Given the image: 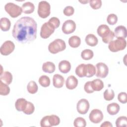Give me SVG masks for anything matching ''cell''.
I'll list each match as a JSON object with an SVG mask.
<instances>
[{
  "instance_id": "cell-7",
  "label": "cell",
  "mask_w": 127,
  "mask_h": 127,
  "mask_svg": "<svg viewBox=\"0 0 127 127\" xmlns=\"http://www.w3.org/2000/svg\"><path fill=\"white\" fill-rule=\"evenodd\" d=\"M15 49L14 43L11 41H5L0 47V53L4 56H7L11 54Z\"/></svg>"
},
{
  "instance_id": "cell-39",
  "label": "cell",
  "mask_w": 127,
  "mask_h": 127,
  "mask_svg": "<svg viewBox=\"0 0 127 127\" xmlns=\"http://www.w3.org/2000/svg\"><path fill=\"white\" fill-rule=\"evenodd\" d=\"M63 12L65 15L67 16H69L72 15L74 13V9L71 6H67L65 7V8L64 9Z\"/></svg>"
},
{
  "instance_id": "cell-37",
  "label": "cell",
  "mask_w": 127,
  "mask_h": 127,
  "mask_svg": "<svg viewBox=\"0 0 127 127\" xmlns=\"http://www.w3.org/2000/svg\"><path fill=\"white\" fill-rule=\"evenodd\" d=\"M107 21L110 25H115L118 21V17L117 15L114 13L109 14L107 18Z\"/></svg>"
},
{
  "instance_id": "cell-17",
  "label": "cell",
  "mask_w": 127,
  "mask_h": 127,
  "mask_svg": "<svg viewBox=\"0 0 127 127\" xmlns=\"http://www.w3.org/2000/svg\"><path fill=\"white\" fill-rule=\"evenodd\" d=\"M111 31L109 26L106 24H102L97 28V33L102 38H104L108 35Z\"/></svg>"
},
{
  "instance_id": "cell-24",
  "label": "cell",
  "mask_w": 127,
  "mask_h": 127,
  "mask_svg": "<svg viewBox=\"0 0 127 127\" xmlns=\"http://www.w3.org/2000/svg\"><path fill=\"white\" fill-rule=\"evenodd\" d=\"M75 73L79 77H85L86 75V64H84L78 65L75 69Z\"/></svg>"
},
{
  "instance_id": "cell-3",
  "label": "cell",
  "mask_w": 127,
  "mask_h": 127,
  "mask_svg": "<svg viewBox=\"0 0 127 127\" xmlns=\"http://www.w3.org/2000/svg\"><path fill=\"white\" fill-rule=\"evenodd\" d=\"M127 46V41L124 38H117L109 43V49L112 52H117L124 50Z\"/></svg>"
},
{
  "instance_id": "cell-25",
  "label": "cell",
  "mask_w": 127,
  "mask_h": 127,
  "mask_svg": "<svg viewBox=\"0 0 127 127\" xmlns=\"http://www.w3.org/2000/svg\"><path fill=\"white\" fill-rule=\"evenodd\" d=\"M80 43L81 39L77 36H72L68 39V44L71 48H77L80 46Z\"/></svg>"
},
{
  "instance_id": "cell-30",
  "label": "cell",
  "mask_w": 127,
  "mask_h": 127,
  "mask_svg": "<svg viewBox=\"0 0 127 127\" xmlns=\"http://www.w3.org/2000/svg\"><path fill=\"white\" fill-rule=\"evenodd\" d=\"M38 81L39 84L44 87H47L50 84V78L46 75H43L40 76Z\"/></svg>"
},
{
  "instance_id": "cell-16",
  "label": "cell",
  "mask_w": 127,
  "mask_h": 127,
  "mask_svg": "<svg viewBox=\"0 0 127 127\" xmlns=\"http://www.w3.org/2000/svg\"><path fill=\"white\" fill-rule=\"evenodd\" d=\"M0 81H2L3 83L9 85L12 81V75L9 71H4L1 74H0Z\"/></svg>"
},
{
  "instance_id": "cell-34",
  "label": "cell",
  "mask_w": 127,
  "mask_h": 127,
  "mask_svg": "<svg viewBox=\"0 0 127 127\" xmlns=\"http://www.w3.org/2000/svg\"><path fill=\"white\" fill-rule=\"evenodd\" d=\"M116 125L117 127L127 126V118L126 116H121L117 118L116 121Z\"/></svg>"
},
{
  "instance_id": "cell-23",
  "label": "cell",
  "mask_w": 127,
  "mask_h": 127,
  "mask_svg": "<svg viewBox=\"0 0 127 127\" xmlns=\"http://www.w3.org/2000/svg\"><path fill=\"white\" fill-rule=\"evenodd\" d=\"M27 101L24 98H19L17 99L15 103V107L18 111H23L26 107Z\"/></svg>"
},
{
  "instance_id": "cell-6",
  "label": "cell",
  "mask_w": 127,
  "mask_h": 127,
  "mask_svg": "<svg viewBox=\"0 0 127 127\" xmlns=\"http://www.w3.org/2000/svg\"><path fill=\"white\" fill-rule=\"evenodd\" d=\"M55 30V27L48 21L45 22L41 26L40 36L43 39H47L54 32Z\"/></svg>"
},
{
  "instance_id": "cell-38",
  "label": "cell",
  "mask_w": 127,
  "mask_h": 127,
  "mask_svg": "<svg viewBox=\"0 0 127 127\" xmlns=\"http://www.w3.org/2000/svg\"><path fill=\"white\" fill-rule=\"evenodd\" d=\"M89 2L90 6L94 9H99L102 5V1L101 0H90Z\"/></svg>"
},
{
  "instance_id": "cell-33",
  "label": "cell",
  "mask_w": 127,
  "mask_h": 127,
  "mask_svg": "<svg viewBox=\"0 0 127 127\" xmlns=\"http://www.w3.org/2000/svg\"><path fill=\"white\" fill-rule=\"evenodd\" d=\"M103 95L105 100L111 101L114 99L115 97V93L113 90L107 89L105 90Z\"/></svg>"
},
{
  "instance_id": "cell-19",
  "label": "cell",
  "mask_w": 127,
  "mask_h": 127,
  "mask_svg": "<svg viewBox=\"0 0 127 127\" xmlns=\"http://www.w3.org/2000/svg\"><path fill=\"white\" fill-rule=\"evenodd\" d=\"M21 8L23 12L26 14H30L34 11L35 6L32 2L27 1L23 3Z\"/></svg>"
},
{
  "instance_id": "cell-4",
  "label": "cell",
  "mask_w": 127,
  "mask_h": 127,
  "mask_svg": "<svg viewBox=\"0 0 127 127\" xmlns=\"http://www.w3.org/2000/svg\"><path fill=\"white\" fill-rule=\"evenodd\" d=\"M4 9L6 12L13 18H15L21 15L22 9L19 5L12 3L8 2L4 6Z\"/></svg>"
},
{
  "instance_id": "cell-13",
  "label": "cell",
  "mask_w": 127,
  "mask_h": 127,
  "mask_svg": "<svg viewBox=\"0 0 127 127\" xmlns=\"http://www.w3.org/2000/svg\"><path fill=\"white\" fill-rule=\"evenodd\" d=\"M78 84L77 79L73 75L68 76L65 81L66 87L70 90L75 89Z\"/></svg>"
},
{
  "instance_id": "cell-22",
  "label": "cell",
  "mask_w": 127,
  "mask_h": 127,
  "mask_svg": "<svg viewBox=\"0 0 127 127\" xmlns=\"http://www.w3.org/2000/svg\"><path fill=\"white\" fill-rule=\"evenodd\" d=\"M11 26V22L9 19L6 17H2L0 20V27L3 31H8Z\"/></svg>"
},
{
  "instance_id": "cell-20",
  "label": "cell",
  "mask_w": 127,
  "mask_h": 127,
  "mask_svg": "<svg viewBox=\"0 0 127 127\" xmlns=\"http://www.w3.org/2000/svg\"><path fill=\"white\" fill-rule=\"evenodd\" d=\"M85 41L88 45L92 47L95 46L98 43V40L97 38L92 34H88L85 37Z\"/></svg>"
},
{
  "instance_id": "cell-18",
  "label": "cell",
  "mask_w": 127,
  "mask_h": 127,
  "mask_svg": "<svg viewBox=\"0 0 127 127\" xmlns=\"http://www.w3.org/2000/svg\"><path fill=\"white\" fill-rule=\"evenodd\" d=\"M120 107L117 103H112L109 104L107 107L108 113L111 115H115L117 114L120 111Z\"/></svg>"
},
{
  "instance_id": "cell-28",
  "label": "cell",
  "mask_w": 127,
  "mask_h": 127,
  "mask_svg": "<svg viewBox=\"0 0 127 127\" xmlns=\"http://www.w3.org/2000/svg\"><path fill=\"white\" fill-rule=\"evenodd\" d=\"M93 52L90 49H85L82 51L81 54V58L84 60H89L93 57Z\"/></svg>"
},
{
  "instance_id": "cell-40",
  "label": "cell",
  "mask_w": 127,
  "mask_h": 127,
  "mask_svg": "<svg viewBox=\"0 0 127 127\" xmlns=\"http://www.w3.org/2000/svg\"><path fill=\"white\" fill-rule=\"evenodd\" d=\"M48 22L51 24H52L55 27V29L58 28L59 26L60 25V20H59V19L58 18H57L56 17H53L51 18L49 20Z\"/></svg>"
},
{
  "instance_id": "cell-10",
  "label": "cell",
  "mask_w": 127,
  "mask_h": 127,
  "mask_svg": "<svg viewBox=\"0 0 127 127\" xmlns=\"http://www.w3.org/2000/svg\"><path fill=\"white\" fill-rule=\"evenodd\" d=\"M89 103L86 99H81L77 103L76 108L77 112L82 115L86 114L89 110Z\"/></svg>"
},
{
  "instance_id": "cell-45",
  "label": "cell",
  "mask_w": 127,
  "mask_h": 127,
  "mask_svg": "<svg viewBox=\"0 0 127 127\" xmlns=\"http://www.w3.org/2000/svg\"><path fill=\"white\" fill-rule=\"evenodd\" d=\"M101 127H113V125L111 124V123L110 122H108V121H105L101 125Z\"/></svg>"
},
{
  "instance_id": "cell-8",
  "label": "cell",
  "mask_w": 127,
  "mask_h": 127,
  "mask_svg": "<svg viewBox=\"0 0 127 127\" xmlns=\"http://www.w3.org/2000/svg\"><path fill=\"white\" fill-rule=\"evenodd\" d=\"M89 118L92 123L98 124L100 123L103 119V114L101 110L95 109L92 110L90 113Z\"/></svg>"
},
{
  "instance_id": "cell-29",
  "label": "cell",
  "mask_w": 127,
  "mask_h": 127,
  "mask_svg": "<svg viewBox=\"0 0 127 127\" xmlns=\"http://www.w3.org/2000/svg\"><path fill=\"white\" fill-rule=\"evenodd\" d=\"M86 75L87 77H91L94 75L96 73V68L95 66L92 64H86Z\"/></svg>"
},
{
  "instance_id": "cell-21",
  "label": "cell",
  "mask_w": 127,
  "mask_h": 127,
  "mask_svg": "<svg viewBox=\"0 0 127 127\" xmlns=\"http://www.w3.org/2000/svg\"><path fill=\"white\" fill-rule=\"evenodd\" d=\"M55 65L51 62H47L44 63L42 65V70L45 72L51 73L55 70Z\"/></svg>"
},
{
  "instance_id": "cell-31",
  "label": "cell",
  "mask_w": 127,
  "mask_h": 127,
  "mask_svg": "<svg viewBox=\"0 0 127 127\" xmlns=\"http://www.w3.org/2000/svg\"><path fill=\"white\" fill-rule=\"evenodd\" d=\"M48 120L51 127L58 126L60 123V119L59 117L55 115L48 116Z\"/></svg>"
},
{
  "instance_id": "cell-36",
  "label": "cell",
  "mask_w": 127,
  "mask_h": 127,
  "mask_svg": "<svg viewBox=\"0 0 127 127\" xmlns=\"http://www.w3.org/2000/svg\"><path fill=\"white\" fill-rule=\"evenodd\" d=\"M35 110V107L33 103L27 101L26 107L25 108L23 112L26 115H31L32 114Z\"/></svg>"
},
{
  "instance_id": "cell-35",
  "label": "cell",
  "mask_w": 127,
  "mask_h": 127,
  "mask_svg": "<svg viewBox=\"0 0 127 127\" xmlns=\"http://www.w3.org/2000/svg\"><path fill=\"white\" fill-rule=\"evenodd\" d=\"M73 125L75 127H85L86 126V122L84 118L77 117L74 120Z\"/></svg>"
},
{
  "instance_id": "cell-5",
  "label": "cell",
  "mask_w": 127,
  "mask_h": 127,
  "mask_svg": "<svg viewBox=\"0 0 127 127\" xmlns=\"http://www.w3.org/2000/svg\"><path fill=\"white\" fill-rule=\"evenodd\" d=\"M51 6L50 3L45 0L39 2L38 7V14L42 18H46L50 14Z\"/></svg>"
},
{
  "instance_id": "cell-41",
  "label": "cell",
  "mask_w": 127,
  "mask_h": 127,
  "mask_svg": "<svg viewBox=\"0 0 127 127\" xmlns=\"http://www.w3.org/2000/svg\"><path fill=\"white\" fill-rule=\"evenodd\" d=\"M114 37V33L112 31H111L108 35H107L105 37L102 38V41L105 43L108 44L111 41H112Z\"/></svg>"
},
{
  "instance_id": "cell-11",
  "label": "cell",
  "mask_w": 127,
  "mask_h": 127,
  "mask_svg": "<svg viewBox=\"0 0 127 127\" xmlns=\"http://www.w3.org/2000/svg\"><path fill=\"white\" fill-rule=\"evenodd\" d=\"M62 29L63 32L65 34L72 33L76 29V24L72 20H67L63 23Z\"/></svg>"
},
{
  "instance_id": "cell-1",
  "label": "cell",
  "mask_w": 127,
  "mask_h": 127,
  "mask_svg": "<svg viewBox=\"0 0 127 127\" xmlns=\"http://www.w3.org/2000/svg\"><path fill=\"white\" fill-rule=\"evenodd\" d=\"M37 27V23L33 18L22 17L15 23L12 35L17 41L21 43L33 41L36 38Z\"/></svg>"
},
{
  "instance_id": "cell-2",
  "label": "cell",
  "mask_w": 127,
  "mask_h": 127,
  "mask_svg": "<svg viewBox=\"0 0 127 127\" xmlns=\"http://www.w3.org/2000/svg\"><path fill=\"white\" fill-rule=\"evenodd\" d=\"M66 48V44L62 39H57L50 43L48 46L49 51L53 54L64 51Z\"/></svg>"
},
{
  "instance_id": "cell-9",
  "label": "cell",
  "mask_w": 127,
  "mask_h": 127,
  "mask_svg": "<svg viewBox=\"0 0 127 127\" xmlns=\"http://www.w3.org/2000/svg\"><path fill=\"white\" fill-rule=\"evenodd\" d=\"M97 72L96 76L98 77L105 78L109 73V68L108 66L103 63H98L96 64Z\"/></svg>"
},
{
  "instance_id": "cell-14",
  "label": "cell",
  "mask_w": 127,
  "mask_h": 127,
  "mask_svg": "<svg viewBox=\"0 0 127 127\" xmlns=\"http://www.w3.org/2000/svg\"><path fill=\"white\" fill-rule=\"evenodd\" d=\"M53 85L55 87L60 88L64 85V77L59 74H55L53 78Z\"/></svg>"
},
{
  "instance_id": "cell-27",
  "label": "cell",
  "mask_w": 127,
  "mask_h": 127,
  "mask_svg": "<svg viewBox=\"0 0 127 127\" xmlns=\"http://www.w3.org/2000/svg\"><path fill=\"white\" fill-rule=\"evenodd\" d=\"M38 87L36 83L34 81H30L27 86V89L29 93L31 94H35L38 91Z\"/></svg>"
},
{
  "instance_id": "cell-26",
  "label": "cell",
  "mask_w": 127,
  "mask_h": 127,
  "mask_svg": "<svg viewBox=\"0 0 127 127\" xmlns=\"http://www.w3.org/2000/svg\"><path fill=\"white\" fill-rule=\"evenodd\" d=\"M92 86L94 91H99L101 90L104 87L103 82L99 79H95L91 81Z\"/></svg>"
},
{
  "instance_id": "cell-15",
  "label": "cell",
  "mask_w": 127,
  "mask_h": 127,
  "mask_svg": "<svg viewBox=\"0 0 127 127\" xmlns=\"http://www.w3.org/2000/svg\"><path fill=\"white\" fill-rule=\"evenodd\" d=\"M71 69L70 63L66 60H63L59 64V69L63 73L68 72Z\"/></svg>"
},
{
  "instance_id": "cell-32",
  "label": "cell",
  "mask_w": 127,
  "mask_h": 127,
  "mask_svg": "<svg viewBox=\"0 0 127 127\" xmlns=\"http://www.w3.org/2000/svg\"><path fill=\"white\" fill-rule=\"evenodd\" d=\"M10 92V88L8 85L0 81V94L1 95H7Z\"/></svg>"
},
{
  "instance_id": "cell-44",
  "label": "cell",
  "mask_w": 127,
  "mask_h": 127,
  "mask_svg": "<svg viewBox=\"0 0 127 127\" xmlns=\"http://www.w3.org/2000/svg\"><path fill=\"white\" fill-rule=\"evenodd\" d=\"M40 125L42 127H51L48 120V116L44 117L40 122Z\"/></svg>"
},
{
  "instance_id": "cell-42",
  "label": "cell",
  "mask_w": 127,
  "mask_h": 127,
  "mask_svg": "<svg viewBox=\"0 0 127 127\" xmlns=\"http://www.w3.org/2000/svg\"><path fill=\"white\" fill-rule=\"evenodd\" d=\"M118 99L121 103H126L127 102V94L124 92L120 93L118 95Z\"/></svg>"
},
{
  "instance_id": "cell-12",
  "label": "cell",
  "mask_w": 127,
  "mask_h": 127,
  "mask_svg": "<svg viewBox=\"0 0 127 127\" xmlns=\"http://www.w3.org/2000/svg\"><path fill=\"white\" fill-rule=\"evenodd\" d=\"M115 37L117 38L125 39L127 36V29L123 25H119L116 27L114 30Z\"/></svg>"
},
{
  "instance_id": "cell-43",
  "label": "cell",
  "mask_w": 127,
  "mask_h": 127,
  "mask_svg": "<svg viewBox=\"0 0 127 127\" xmlns=\"http://www.w3.org/2000/svg\"><path fill=\"white\" fill-rule=\"evenodd\" d=\"M84 89L85 91L87 93H92L94 92V91L93 89L91 81H87L85 83L84 86Z\"/></svg>"
}]
</instances>
